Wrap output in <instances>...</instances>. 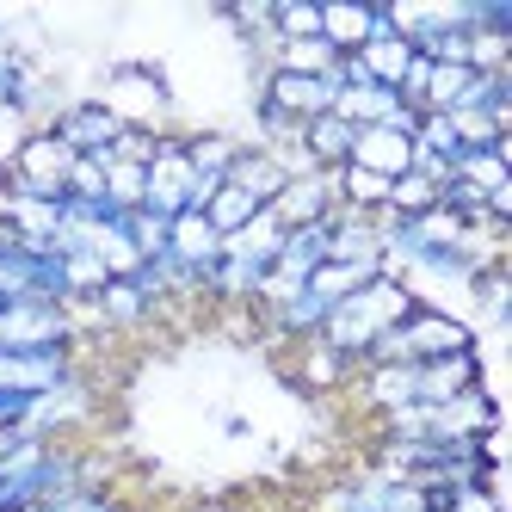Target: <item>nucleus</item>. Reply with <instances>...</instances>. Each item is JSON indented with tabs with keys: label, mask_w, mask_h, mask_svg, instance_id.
Listing matches in <instances>:
<instances>
[{
	"label": "nucleus",
	"mask_w": 512,
	"mask_h": 512,
	"mask_svg": "<svg viewBox=\"0 0 512 512\" xmlns=\"http://www.w3.org/2000/svg\"><path fill=\"white\" fill-rule=\"evenodd\" d=\"M414 309H420V303H414V290L401 284V278H389V272H377L371 284H358L352 297L321 321V334H315V340H327V346H334V352L352 364V371H358L364 352H371V346L389 334V327L408 321Z\"/></svg>",
	"instance_id": "nucleus-1"
},
{
	"label": "nucleus",
	"mask_w": 512,
	"mask_h": 512,
	"mask_svg": "<svg viewBox=\"0 0 512 512\" xmlns=\"http://www.w3.org/2000/svg\"><path fill=\"white\" fill-rule=\"evenodd\" d=\"M451 352H475V321L445 315V309H414L408 321L389 327V334L364 352V364H432V358H451Z\"/></svg>",
	"instance_id": "nucleus-2"
},
{
	"label": "nucleus",
	"mask_w": 512,
	"mask_h": 512,
	"mask_svg": "<svg viewBox=\"0 0 512 512\" xmlns=\"http://www.w3.org/2000/svg\"><path fill=\"white\" fill-rule=\"evenodd\" d=\"M93 99L124 130L167 136V124H173V87H167V75H161L155 62H112V68H105V87Z\"/></svg>",
	"instance_id": "nucleus-3"
},
{
	"label": "nucleus",
	"mask_w": 512,
	"mask_h": 512,
	"mask_svg": "<svg viewBox=\"0 0 512 512\" xmlns=\"http://www.w3.org/2000/svg\"><path fill=\"white\" fill-rule=\"evenodd\" d=\"M68 167H75V149H62L50 130H31L0 167V186L19 198H68Z\"/></svg>",
	"instance_id": "nucleus-4"
},
{
	"label": "nucleus",
	"mask_w": 512,
	"mask_h": 512,
	"mask_svg": "<svg viewBox=\"0 0 512 512\" xmlns=\"http://www.w3.org/2000/svg\"><path fill=\"white\" fill-rule=\"evenodd\" d=\"M38 346H81V327L68 303L19 297L0 309V352H38Z\"/></svg>",
	"instance_id": "nucleus-5"
},
{
	"label": "nucleus",
	"mask_w": 512,
	"mask_h": 512,
	"mask_svg": "<svg viewBox=\"0 0 512 512\" xmlns=\"http://www.w3.org/2000/svg\"><path fill=\"white\" fill-rule=\"evenodd\" d=\"M75 346H38V352H0V395H25L38 401L75 377Z\"/></svg>",
	"instance_id": "nucleus-6"
},
{
	"label": "nucleus",
	"mask_w": 512,
	"mask_h": 512,
	"mask_svg": "<svg viewBox=\"0 0 512 512\" xmlns=\"http://www.w3.org/2000/svg\"><path fill=\"white\" fill-rule=\"evenodd\" d=\"M149 173V192H142V210H155V216H173L179 210H192V161H186V136L179 130H167L161 142H155V161L142 167Z\"/></svg>",
	"instance_id": "nucleus-7"
},
{
	"label": "nucleus",
	"mask_w": 512,
	"mask_h": 512,
	"mask_svg": "<svg viewBox=\"0 0 512 512\" xmlns=\"http://www.w3.org/2000/svg\"><path fill=\"white\" fill-rule=\"evenodd\" d=\"M44 130L62 142V149H75V155H112V142L124 136V124L105 112L99 99H62Z\"/></svg>",
	"instance_id": "nucleus-8"
},
{
	"label": "nucleus",
	"mask_w": 512,
	"mask_h": 512,
	"mask_svg": "<svg viewBox=\"0 0 512 512\" xmlns=\"http://www.w3.org/2000/svg\"><path fill=\"white\" fill-rule=\"evenodd\" d=\"M334 99H340L334 75H278V68H266V81H260V105H272V112L290 118V124L327 118Z\"/></svg>",
	"instance_id": "nucleus-9"
},
{
	"label": "nucleus",
	"mask_w": 512,
	"mask_h": 512,
	"mask_svg": "<svg viewBox=\"0 0 512 512\" xmlns=\"http://www.w3.org/2000/svg\"><path fill=\"white\" fill-rule=\"evenodd\" d=\"M377 31H389V7H371V0H321V44L327 50L352 56Z\"/></svg>",
	"instance_id": "nucleus-10"
},
{
	"label": "nucleus",
	"mask_w": 512,
	"mask_h": 512,
	"mask_svg": "<svg viewBox=\"0 0 512 512\" xmlns=\"http://www.w3.org/2000/svg\"><path fill=\"white\" fill-rule=\"evenodd\" d=\"M334 173H303V179H284V192L266 204L278 216V229H309V223H327L334 216Z\"/></svg>",
	"instance_id": "nucleus-11"
},
{
	"label": "nucleus",
	"mask_w": 512,
	"mask_h": 512,
	"mask_svg": "<svg viewBox=\"0 0 512 512\" xmlns=\"http://www.w3.org/2000/svg\"><path fill=\"white\" fill-rule=\"evenodd\" d=\"M346 167H364V173H377V179H401V173L414 167V136L408 130H389V124H371V130L352 136Z\"/></svg>",
	"instance_id": "nucleus-12"
},
{
	"label": "nucleus",
	"mask_w": 512,
	"mask_h": 512,
	"mask_svg": "<svg viewBox=\"0 0 512 512\" xmlns=\"http://www.w3.org/2000/svg\"><path fill=\"white\" fill-rule=\"evenodd\" d=\"M167 260H179L186 272L210 278V266L223 260V235L204 223V210H179L173 223H167Z\"/></svg>",
	"instance_id": "nucleus-13"
},
{
	"label": "nucleus",
	"mask_w": 512,
	"mask_h": 512,
	"mask_svg": "<svg viewBox=\"0 0 512 512\" xmlns=\"http://www.w3.org/2000/svg\"><path fill=\"white\" fill-rule=\"evenodd\" d=\"M475 383H488L482 377V352H451V358H432L420 364V408H432V401H451Z\"/></svg>",
	"instance_id": "nucleus-14"
},
{
	"label": "nucleus",
	"mask_w": 512,
	"mask_h": 512,
	"mask_svg": "<svg viewBox=\"0 0 512 512\" xmlns=\"http://www.w3.org/2000/svg\"><path fill=\"white\" fill-rule=\"evenodd\" d=\"M229 186H241L253 204H272L284 192V167L272 161V149H260V142H241L235 167H229Z\"/></svg>",
	"instance_id": "nucleus-15"
},
{
	"label": "nucleus",
	"mask_w": 512,
	"mask_h": 512,
	"mask_svg": "<svg viewBox=\"0 0 512 512\" xmlns=\"http://www.w3.org/2000/svg\"><path fill=\"white\" fill-rule=\"evenodd\" d=\"M297 383L309 395H334V389L352 383V364L327 346V340H297Z\"/></svg>",
	"instance_id": "nucleus-16"
},
{
	"label": "nucleus",
	"mask_w": 512,
	"mask_h": 512,
	"mask_svg": "<svg viewBox=\"0 0 512 512\" xmlns=\"http://www.w3.org/2000/svg\"><path fill=\"white\" fill-rule=\"evenodd\" d=\"M278 247H284L278 216H272V210H260V216H253V223H247L241 235H229V241H223V260H241V266H253V272H272Z\"/></svg>",
	"instance_id": "nucleus-17"
},
{
	"label": "nucleus",
	"mask_w": 512,
	"mask_h": 512,
	"mask_svg": "<svg viewBox=\"0 0 512 512\" xmlns=\"http://www.w3.org/2000/svg\"><path fill=\"white\" fill-rule=\"evenodd\" d=\"M463 186H475V192H500V186H512V136L506 142H494V149H463L457 155V167H451Z\"/></svg>",
	"instance_id": "nucleus-18"
},
{
	"label": "nucleus",
	"mask_w": 512,
	"mask_h": 512,
	"mask_svg": "<svg viewBox=\"0 0 512 512\" xmlns=\"http://www.w3.org/2000/svg\"><path fill=\"white\" fill-rule=\"evenodd\" d=\"M352 124L346 118H334V112H327V118H309L303 124V149H309V161L321 167V173H334V167H346V155H352Z\"/></svg>",
	"instance_id": "nucleus-19"
},
{
	"label": "nucleus",
	"mask_w": 512,
	"mask_h": 512,
	"mask_svg": "<svg viewBox=\"0 0 512 512\" xmlns=\"http://www.w3.org/2000/svg\"><path fill=\"white\" fill-rule=\"evenodd\" d=\"M358 62H364V75H371L377 87H395L401 75H408V62H414V44L408 38H395V31H377L364 50H352Z\"/></svg>",
	"instance_id": "nucleus-20"
},
{
	"label": "nucleus",
	"mask_w": 512,
	"mask_h": 512,
	"mask_svg": "<svg viewBox=\"0 0 512 512\" xmlns=\"http://www.w3.org/2000/svg\"><path fill=\"white\" fill-rule=\"evenodd\" d=\"M309 512H383V500H377V475L358 469V475H346V482H327V488L315 494Z\"/></svg>",
	"instance_id": "nucleus-21"
},
{
	"label": "nucleus",
	"mask_w": 512,
	"mask_h": 512,
	"mask_svg": "<svg viewBox=\"0 0 512 512\" xmlns=\"http://www.w3.org/2000/svg\"><path fill=\"white\" fill-rule=\"evenodd\" d=\"M260 210H266V204H253V198H247L241 186H229V179H223V186H216V198L204 204V223H210L216 235L229 241V235H241V229H247V223H253V216H260Z\"/></svg>",
	"instance_id": "nucleus-22"
},
{
	"label": "nucleus",
	"mask_w": 512,
	"mask_h": 512,
	"mask_svg": "<svg viewBox=\"0 0 512 512\" xmlns=\"http://www.w3.org/2000/svg\"><path fill=\"white\" fill-rule=\"evenodd\" d=\"M371 278H377V272H364V266H334V260H327V266H315V272H309V284H303V290H309V297H315L327 315H334V309L352 297V290H358V284H371Z\"/></svg>",
	"instance_id": "nucleus-23"
},
{
	"label": "nucleus",
	"mask_w": 512,
	"mask_h": 512,
	"mask_svg": "<svg viewBox=\"0 0 512 512\" xmlns=\"http://www.w3.org/2000/svg\"><path fill=\"white\" fill-rule=\"evenodd\" d=\"M340 50H327L321 38H303V44H278L266 56V68H278V75H334Z\"/></svg>",
	"instance_id": "nucleus-24"
},
{
	"label": "nucleus",
	"mask_w": 512,
	"mask_h": 512,
	"mask_svg": "<svg viewBox=\"0 0 512 512\" xmlns=\"http://www.w3.org/2000/svg\"><path fill=\"white\" fill-rule=\"evenodd\" d=\"M50 445H56V438L31 432L25 420H19V426H0V482H7V475H19V469H31Z\"/></svg>",
	"instance_id": "nucleus-25"
},
{
	"label": "nucleus",
	"mask_w": 512,
	"mask_h": 512,
	"mask_svg": "<svg viewBox=\"0 0 512 512\" xmlns=\"http://www.w3.org/2000/svg\"><path fill=\"white\" fill-rule=\"evenodd\" d=\"M445 118H451L463 149H494V142H506V130H512V112H445Z\"/></svg>",
	"instance_id": "nucleus-26"
},
{
	"label": "nucleus",
	"mask_w": 512,
	"mask_h": 512,
	"mask_svg": "<svg viewBox=\"0 0 512 512\" xmlns=\"http://www.w3.org/2000/svg\"><path fill=\"white\" fill-rule=\"evenodd\" d=\"M438 204V186H432V179L426 173H401V179H389V216H401V223H408V216H426Z\"/></svg>",
	"instance_id": "nucleus-27"
},
{
	"label": "nucleus",
	"mask_w": 512,
	"mask_h": 512,
	"mask_svg": "<svg viewBox=\"0 0 512 512\" xmlns=\"http://www.w3.org/2000/svg\"><path fill=\"white\" fill-rule=\"evenodd\" d=\"M463 87H469V68H463V62H432V81H426L420 112H457V105H463Z\"/></svg>",
	"instance_id": "nucleus-28"
},
{
	"label": "nucleus",
	"mask_w": 512,
	"mask_h": 512,
	"mask_svg": "<svg viewBox=\"0 0 512 512\" xmlns=\"http://www.w3.org/2000/svg\"><path fill=\"white\" fill-rule=\"evenodd\" d=\"M142 192H149V173L105 155V204L112 210H142Z\"/></svg>",
	"instance_id": "nucleus-29"
},
{
	"label": "nucleus",
	"mask_w": 512,
	"mask_h": 512,
	"mask_svg": "<svg viewBox=\"0 0 512 512\" xmlns=\"http://www.w3.org/2000/svg\"><path fill=\"white\" fill-rule=\"evenodd\" d=\"M124 229H130V241H136L142 260H161V253H167V216H155V210H130Z\"/></svg>",
	"instance_id": "nucleus-30"
},
{
	"label": "nucleus",
	"mask_w": 512,
	"mask_h": 512,
	"mask_svg": "<svg viewBox=\"0 0 512 512\" xmlns=\"http://www.w3.org/2000/svg\"><path fill=\"white\" fill-rule=\"evenodd\" d=\"M68 198L75 204H99L105 198V155H75V167H68Z\"/></svg>",
	"instance_id": "nucleus-31"
},
{
	"label": "nucleus",
	"mask_w": 512,
	"mask_h": 512,
	"mask_svg": "<svg viewBox=\"0 0 512 512\" xmlns=\"http://www.w3.org/2000/svg\"><path fill=\"white\" fill-rule=\"evenodd\" d=\"M38 512H130V500L112 488H81V494H62V500L38 506Z\"/></svg>",
	"instance_id": "nucleus-32"
},
{
	"label": "nucleus",
	"mask_w": 512,
	"mask_h": 512,
	"mask_svg": "<svg viewBox=\"0 0 512 512\" xmlns=\"http://www.w3.org/2000/svg\"><path fill=\"white\" fill-rule=\"evenodd\" d=\"M438 512H500V494L494 488H451Z\"/></svg>",
	"instance_id": "nucleus-33"
},
{
	"label": "nucleus",
	"mask_w": 512,
	"mask_h": 512,
	"mask_svg": "<svg viewBox=\"0 0 512 512\" xmlns=\"http://www.w3.org/2000/svg\"><path fill=\"white\" fill-rule=\"evenodd\" d=\"M19 247V235H13V223H0V253H13Z\"/></svg>",
	"instance_id": "nucleus-34"
},
{
	"label": "nucleus",
	"mask_w": 512,
	"mask_h": 512,
	"mask_svg": "<svg viewBox=\"0 0 512 512\" xmlns=\"http://www.w3.org/2000/svg\"><path fill=\"white\" fill-rule=\"evenodd\" d=\"M192 512H235L229 500H204V506H192Z\"/></svg>",
	"instance_id": "nucleus-35"
}]
</instances>
